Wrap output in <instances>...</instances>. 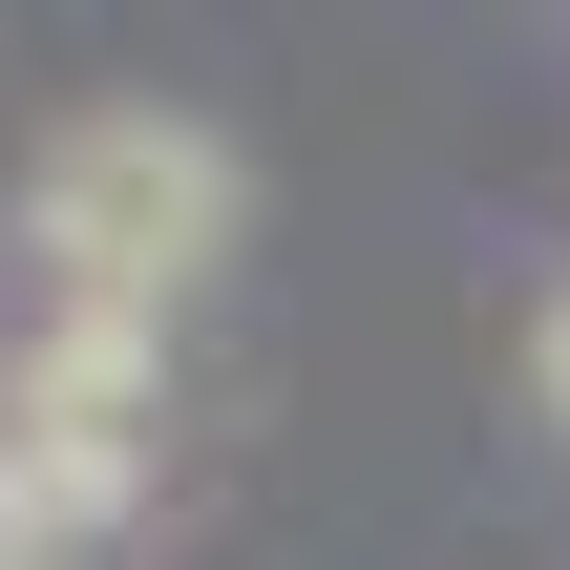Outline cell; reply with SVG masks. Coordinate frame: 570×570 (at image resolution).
<instances>
[{
	"label": "cell",
	"instance_id": "3",
	"mask_svg": "<svg viewBox=\"0 0 570 570\" xmlns=\"http://www.w3.org/2000/svg\"><path fill=\"white\" fill-rule=\"evenodd\" d=\"M0 570H42V550H21V487H0Z\"/></svg>",
	"mask_w": 570,
	"mask_h": 570
},
{
	"label": "cell",
	"instance_id": "4",
	"mask_svg": "<svg viewBox=\"0 0 570 570\" xmlns=\"http://www.w3.org/2000/svg\"><path fill=\"white\" fill-rule=\"evenodd\" d=\"M550 402H570V296H550Z\"/></svg>",
	"mask_w": 570,
	"mask_h": 570
},
{
	"label": "cell",
	"instance_id": "2",
	"mask_svg": "<svg viewBox=\"0 0 570 570\" xmlns=\"http://www.w3.org/2000/svg\"><path fill=\"white\" fill-rule=\"evenodd\" d=\"M0 487H21V550L106 529L148 487V317H42L0 360Z\"/></svg>",
	"mask_w": 570,
	"mask_h": 570
},
{
	"label": "cell",
	"instance_id": "1",
	"mask_svg": "<svg viewBox=\"0 0 570 570\" xmlns=\"http://www.w3.org/2000/svg\"><path fill=\"white\" fill-rule=\"evenodd\" d=\"M233 148L190 127V106H85L42 169H21V254H42V296L63 317H148L169 338V296L233 254Z\"/></svg>",
	"mask_w": 570,
	"mask_h": 570
}]
</instances>
